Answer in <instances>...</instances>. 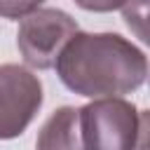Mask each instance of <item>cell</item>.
I'll return each mask as SVG.
<instances>
[{"mask_svg":"<svg viewBox=\"0 0 150 150\" xmlns=\"http://www.w3.org/2000/svg\"><path fill=\"white\" fill-rule=\"evenodd\" d=\"M66 89L87 98L124 96L136 91L148 75V59L120 33L75 30L54 61Z\"/></svg>","mask_w":150,"mask_h":150,"instance_id":"6da1fadb","label":"cell"},{"mask_svg":"<svg viewBox=\"0 0 150 150\" xmlns=\"http://www.w3.org/2000/svg\"><path fill=\"white\" fill-rule=\"evenodd\" d=\"M148 112L122 96H101L77 108L80 145L94 150H129L141 145Z\"/></svg>","mask_w":150,"mask_h":150,"instance_id":"7a4b0ae2","label":"cell"},{"mask_svg":"<svg viewBox=\"0 0 150 150\" xmlns=\"http://www.w3.org/2000/svg\"><path fill=\"white\" fill-rule=\"evenodd\" d=\"M77 21L56 7H38L26 14L16 30V47L26 66L35 70L54 68V61L68 38L77 30Z\"/></svg>","mask_w":150,"mask_h":150,"instance_id":"3957f363","label":"cell"},{"mask_svg":"<svg viewBox=\"0 0 150 150\" xmlns=\"http://www.w3.org/2000/svg\"><path fill=\"white\" fill-rule=\"evenodd\" d=\"M45 101L40 77L19 66H0V141L21 136L35 120Z\"/></svg>","mask_w":150,"mask_h":150,"instance_id":"277c9868","label":"cell"},{"mask_svg":"<svg viewBox=\"0 0 150 150\" xmlns=\"http://www.w3.org/2000/svg\"><path fill=\"white\" fill-rule=\"evenodd\" d=\"M38 148L42 150H59V148H82L80 145V129H77V108L63 105L52 112V117L42 124L38 136Z\"/></svg>","mask_w":150,"mask_h":150,"instance_id":"5b68a950","label":"cell"},{"mask_svg":"<svg viewBox=\"0 0 150 150\" xmlns=\"http://www.w3.org/2000/svg\"><path fill=\"white\" fill-rule=\"evenodd\" d=\"M145 5H148V0H127V2L120 7L122 14H124L127 26L134 28L141 40H148V38H145V26H143V23H145V16H148Z\"/></svg>","mask_w":150,"mask_h":150,"instance_id":"8992f818","label":"cell"},{"mask_svg":"<svg viewBox=\"0 0 150 150\" xmlns=\"http://www.w3.org/2000/svg\"><path fill=\"white\" fill-rule=\"evenodd\" d=\"M42 2L45 0H0V16L19 21L26 14L35 12L38 7H42Z\"/></svg>","mask_w":150,"mask_h":150,"instance_id":"52a82bcc","label":"cell"},{"mask_svg":"<svg viewBox=\"0 0 150 150\" xmlns=\"http://www.w3.org/2000/svg\"><path fill=\"white\" fill-rule=\"evenodd\" d=\"M73 2L87 12H112L120 9L127 0H73Z\"/></svg>","mask_w":150,"mask_h":150,"instance_id":"ba28073f","label":"cell"}]
</instances>
